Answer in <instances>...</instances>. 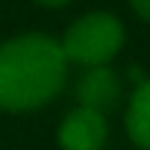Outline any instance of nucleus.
Instances as JSON below:
<instances>
[{"instance_id": "f257e3e1", "label": "nucleus", "mask_w": 150, "mask_h": 150, "mask_svg": "<svg viewBox=\"0 0 150 150\" xmlns=\"http://www.w3.org/2000/svg\"><path fill=\"white\" fill-rule=\"evenodd\" d=\"M68 80V59L56 38L24 33L0 41V109L33 112L47 106Z\"/></svg>"}, {"instance_id": "f03ea898", "label": "nucleus", "mask_w": 150, "mask_h": 150, "mask_svg": "<svg viewBox=\"0 0 150 150\" xmlns=\"http://www.w3.org/2000/svg\"><path fill=\"white\" fill-rule=\"evenodd\" d=\"M124 38H127L124 24L112 12H88L65 30L59 47L68 65H83L88 71V68L109 65L121 53Z\"/></svg>"}, {"instance_id": "20e7f679", "label": "nucleus", "mask_w": 150, "mask_h": 150, "mask_svg": "<svg viewBox=\"0 0 150 150\" xmlns=\"http://www.w3.org/2000/svg\"><path fill=\"white\" fill-rule=\"evenodd\" d=\"M121 97V77L109 68H88L80 83H77V106H86V109H94V112H109Z\"/></svg>"}, {"instance_id": "0eeeda50", "label": "nucleus", "mask_w": 150, "mask_h": 150, "mask_svg": "<svg viewBox=\"0 0 150 150\" xmlns=\"http://www.w3.org/2000/svg\"><path fill=\"white\" fill-rule=\"evenodd\" d=\"M35 3H41V6H65L68 0H35Z\"/></svg>"}, {"instance_id": "39448f33", "label": "nucleus", "mask_w": 150, "mask_h": 150, "mask_svg": "<svg viewBox=\"0 0 150 150\" xmlns=\"http://www.w3.org/2000/svg\"><path fill=\"white\" fill-rule=\"evenodd\" d=\"M124 127L138 150H150V77L138 80L124 112Z\"/></svg>"}, {"instance_id": "7ed1b4c3", "label": "nucleus", "mask_w": 150, "mask_h": 150, "mask_svg": "<svg viewBox=\"0 0 150 150\" xmlns=\"http://www.w3.org/2000/svg\"><path fill=\"white\" fill-rule=\"evenodd\" d=\"M59 147L62 150H103L109 138V124L103 112L74 106L59 124Z\"/></svg>"}, {"instance_id": "423d86ee", "label": "nucleus", "mask_w": 150, "mask_h": 150, "mask_svg": "<svg viewBox=\"0 0 150 150\" xmlns=\"http://www.w3.org/2000/svg\"><path fill=\"white\" fill-rule=\"evenodd\" d=\"M129 6H132V12H135L141 21L150 24V0H129Z\"/></svg>"}]
</instances>
